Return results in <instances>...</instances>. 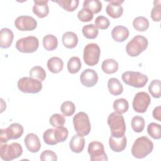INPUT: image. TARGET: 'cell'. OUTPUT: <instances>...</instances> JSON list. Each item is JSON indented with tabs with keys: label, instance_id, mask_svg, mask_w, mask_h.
Wrapping results in <instances>:
<instances>
[{
	"label": "cell",
	"instance_id": "obj_1",
	"mask_svg": "<svg viewBox=\"0 0 161 161\" xmlns=\"http://www.w3.org/2000/svg\"><path fill=\"white\" fill-rule=\"evenodd\" d=\"M153 148V142L147 136L138 138L131 148V154L137 158H143L150 154Z\"/></svg>",
	"mask_w": 161,
	"mask_h": 161
},
{
	"label": "cell",
	"instance_id": "obj_2",
	"mask_svg": "<svg viewBox=\"0 0 161 161\" xmlns=\"http://www.w3.org/2000/svg\"><path fill=\"white\" fill-rule=\"evenodd\" d=\"M108 124L111 130V135L115 138H120L125 135L126 124L122 114L116 112L111 113L108 118Z\"/></svg>",
	"mask_w": 161,
	"mask_h": 161
},
{
	"label": "cell",
	"instance_id": "obj_3",
	"mask_svg": "<svg viewBox=\"0 0 161 161\" xmlns=\"http://www.w3.org/2000/svg\"><path fill=\"white\" fill-rule=\"evenodd\" d=\"M147 39L140 35H136L126 46V52L131 57H136L146 50L148 47Z\"/></svg>",
	"mask_w": 161,
	"mask_h": 161
},
{
	"label": "cell",
	"instance_id": "obj_4",
	"mask_svg": "<svg viewBox=\"0 0 161 161\" xmlns=\"http://www.w3.org/2000/svg\"><path fill=\"white\" fill-rule=\"evenodd\" d=\"M73 124L77 134L82 136L87 135L91 131V123L88 115L84 112H79L73 118Z\"/></svg>",
	"mask_w": 161,
	"mask_h": 161
},
{
	"label": "cell",
	"instance_id": "obj_5",
	"mask_svg": "<svg viewBox=\"0 0 161 161\" xmlns=\"http://www.w3.org/2000/svg\"><path fill=\"white\" fill-rule=\"evenodd\" d=\"M123 82L130 86L140 88L144 87L148 82V77L145 74L139 72L126 71L121 75Z\"/></svg>",
	"mask_w": 161,
	"mask_h": 161
},
{
	"label": "cell",
	"instance_id": "obj_6",
	"mask_svg": "<svg viewBox=\"0 0 161 161\" xmlns=\"http://www.w3.org/2000/svg\"><path fill=\"white\" fill-rule=\"evenodd\" d=\"M18 87L23 92L36 94L42 90V84L41 81L31 77H24L18 80Z\"/></svg>",
	"mask_w": 161,
	"mask_h": 161
},
{
	"label": "cell",
	"instance_id": "obj_7",
	"mask_svg": "<svg viewBox=\"0 0 161 161\" xmlns=\"http://www.w3.org/2000/svg\"><path fill=\"white\" fill-rule=\"evenodd\" d=\"M23 153L21 145L16 142L11 144H3L0 147L1 158L6 161L18 158Z\"/></svg>",
	"mask_w": 161,
	"mask_h": 161
},
{
	"label": "cell",
	"instance_id": "obj_8",
	"mask_svg": "<svg viewBox=\"0 0 161 161\" xmlns=\"http://www.w3.org/2000/svg\"><path fill=\"white\" fill-rule=\"evenodd\" d=\"M100 54V48L96 43H89L85 46L84 49V61L87 65L94 66L98 63Z\"/></svg>",
	"mask_w": 161,
	"mask_h": 161
},
{
	"label": "cell",
	"instance_id": "obj_9",
	"mask_svg": "<svg viewBox=\"0 0 161 161\" xmlns=\"http://www.w3.org/2000/svg\"><path fill=\"white\" fill-rule=\"evenodd\" d=\"M38 39L34 36H28L19 39L16 43V49L22 53H33L38 48Z\"/></svg>",
	"mask_w": 161,
	"mask_h": 161
},
{
	"label": "cell",
	"instance_id": "obj_10",
	"mask_svg": "<svg viewBox=\"0 0 161 161\" xmlns=\"http://www.w3.org/2000/svg\"><path fill=\"white\" fill-rule=\"evenodd\" d=\"M87 151L90 155V160L91 161L108 160V157L104 152V145L99 142L93 141L89 143Z\"/></svg>",
	"mask_w": 161,
	"mask_h": 161
},
{
	"label": "cell",
	"instance_id": "obj_11",
	"mask_svg": "<svg viewBox=\"0 0 161 161\" xmlns=\"http://www.w3.org/2000/svg\"><path fill=\"white\" fill-rule=\"evenodd\" d=\"M150 101V97L148 93L138 92L136 94L133 100V108L137 113H143L147 110Z\"/></svg>",
	"mask_w": 161,
	"mask_h": 161
},
{
	"label": "cell",
	"instance_id": "obj_12",
	"mask_svg": "<svg viewBox=\"0 0 161 161\" xmlns=\"http://www.w3.org/2000/svg\"><path fill=\"white\" fill-rule=\"evenodd\" d=\"M14 25L20 31H32L36 28L37 21L31 16H20L15 19Z\"/></svg>",
	"mask_w": 161,
	"mask_h": 161
},
{
	"label": "cell",
	"instance_id": "obj_13",
	"mask_svg": "<svg viewBox=\"0 0 161 161\" xmlns=\"http://www.w3.org/2000/svg\"><path fill=\"white\" fill-rule=\"evenodd\" d=\"M80 80L81 84L86 87H93L97 82L98 75L95 70L87 69L81 73L80 75Z\"/></svg>",
	"mask_w": 161,
	"mask_h": 161
},
{
	"label": "cell",
	"instance_id": "obj_14",
	"mask_svg": "<svg viewBox=\"0 0 161 161\" xmlns=\"http://www.w3.org/2000/svg\"><path fill=\"white\" fill-rule=\"evenodd\" d=\"M109 4L106 6V11L108 15L113 18H118L121 16L123 13V8L121 4L124 2L120 0L108 1Z\"/></svg>",
	"mask_w": 161,
	"mask_h": 161
},
{
	"label": "cell",
	"instance_id": "obj_15",
	"mask_svg": "<svg viewBox=\"0 0 161 161\" xmlns=\"http://www.w3.org/2000/svg\"><path fill=\"white\" fill-rule=\"evenodd\" d=\"M25 144L28 150L32 153L38 152L41 148V143L38 136L33 133L26 135L25 138Z\"/></svg>",
	"mask_w": 161,
	"mask_h": 161
},
{
	"label": "cell",
	"instance_id": "obj_16",
	"mask_svg": "<svg viewBox=\"0 0 161 161\" xmlns=\"http://www.w3.org/2000/svg\"><path fill=\"white\" fill-rule=\"evenodd\" d=\"M48 1L35 0L33 6V12L40 18L46 17L49 13Z\"/></svg>",
	"mask_w": 161,
	"mask_h": 161
},
{
	"label": "cell",
	"instance_id": "obj_17",
	"mask_svg": "<svg viewBox=\"0 0 161 161\" xmlns=\"http://www.w3.org/2000/svg\"><path fill=\"white\" fill-rule=\"evenodd\" d=\"M127 145V140L125 135L120 138H115L111 135L109 139L110 148L115 152H120L124 150Z\"/></svg>",
	"mask_w": 161,
	"mask_h": 161
},
{
	"label": "cell",
	"instance_id": "obj_18",
	"mask_svg": "<svg viewBox=\"0 0 161 161\" xmlns=\"http://www.w3.org/2000/svg\"><path fill=\"white\" fill-rule=\"evenodd\" d=\"M128 29L121 25L116 26L111 31V36L113 40L117 42H123L126 40L129 36Z\"/></svg>",
	"mask_w": 161,
	"mask_h": 161
},
{
	"label": "cell",
	"instance_id": "obj_19",
	"mask_svg": "<svg viewBox=\"0 0 161 161\" xmlns=\"http://www.w3.org/2000/svg\"><path fill=\"white\" fill-rule=\"evenodd\" d=\"M5 132L8 140L18 139L23 133V127L19 123H14L5 129Z\"/></svg>",
	"mask_w": 161,
	"mask_h": 161
},
{
	"label": "cell",
	"instance_id": "obj_20",
	"mask_svg": "<svg viewBox=\"0 0 161 161\" xmlns=\"http://www.w3.org/2000/svg\"><path fill=\"white\" fill-rule=\"evenodd\" d=\"M85 146V139L82 136L79 135H74L70 142L69 147L72 152L74 153H80L84 148Z\"/></svg>",
	"mask_w": 161,
	"mask_h": 161
},
{
	"label": "cell",
	"instance_id": "obj_21",
	"mask_svg": "<svg viewBox=\"0 0 161 161\" xmlns=\"http://www.w3.org/2000/svg\"><path fill=\"white\" fill-rule=\"evenodd\" d=\"M14 35L13 31L7 28H2L0 32V47L3 48L9 47L13 42Z\"/></svg>",
	"mask_w": 161,
	"mask_h": 161
},
{
	"label": "cell",
	"instance_id": "obj_22",
	"mask_svg": "<svg viewBox=\"0 0 161 161\" xmlns=\"http://www.w3.org/2000/svg\"><path fill=\"white\" fill-rule=\"evenodd\" d=\"M63 45L67 48H74L78 43V37L77 35L72 31H67L64 33L62 38Z\"/></svg>",
	"mask_w": 161,
	"mask_h": 161
},
{
	"label": "cell",
	"instance_id": "obj_23",
	"mask_svg": "<svg viewBox=\"0 0 161 161\" xmlns=\"http://www.w3.org/2000/svg\"><path fill=\"white\" fill-rule=\"evenodd\" d=\"M47 67L53 74L59 73L62 70L64 67L63 60L57 57H51L47 61Z\"/></svg>",
	"mask_w": 161,
	"mask_h": 161
},
{
	"label": "cell",
	"instance_id": "obj_24",
	"mask_svg": "<svg viewBox=\"0 0 161 161\" xmlns=\"http://www.w3.org/2000/svg\"><path fill=\"white\" fill-rule=\"evenodd\" d=\"M108 87L111 94L118 96L123 92V87L120 81L116 78H111L108 81Z\"/></svg>",
	"mask_w": 161,
	"mask_h": 161
},
{
	"label": "cell",
	"instance_id": "obj_25",
	"mask_svg": "<svg viewBox=\"0 0 161 161\" xmlns=\"http://www.w3.org/2000/svg\"><path fill=\"white\" fill-rule=\"evenodd\" d=\"M101 69L106 74H114L118 69V64L115 60L113 58H108L103 62Z\"/></svg>",
	"mask_w": 161,
	"mask_h": 161
},
{
	"label": "cell",
	"instance_id": "obj_26",
	"mask_svg": "<svg viewBox=\"0 0 161 161\" xmlns=\"http://www.w3.org/2000/svg\"><path fill=\"white\" fill-rule=\"evenodd\" d=\"M43 45L45 50L52 51L55 50L58 45V40L55 35L48 34L43 38Z\"/></svg>",
	"mask_w": 161,
	"mask_h": 161
},
{
	"label": "cell",
	"instance_id": "obj_27",
	"mask_svg": "<svg viewBox=\"0 0 161 161\" xmlns=\"http://www.w3.org/2000/svg\"><path fill=\"white\" fill-rule=\"evenodd\" d=\"M57 3L60 7L69 12H72L75 11L78 6L79 1V0H58V1H53Z\"/></svg>",
	"mask_w": 161,
	"mask_h": 161
},
{
	"label": "cell",
	"instance_id": "obj_28",
	"mask_svg": "<svg viewBox=\"0 0 161 161\" xmlns=\"http://www.w3.org/2000/svg\"><path fill=\"white\" fill-rule=\"evenodd\" d=\"M83 8L91 11L92 13H98L102 9V3L99 0H85Z\"/></svg>",
	"mask_w": 161,
	"mask_h": 161
},
{
	"label": "cell",
	"instance_id": "obj_29",
	"mask_svg": "<svg viewBox=\"0 0 161 161\" xmlns=\"http://www.w3.org/2000/svg\"><path fill=\"white\" fill-rule=\"evenodd\" d=\"M133 26L138 31H145L149 27V21L143 16H138L133 19Z\"/></svg>",
	"mask_w": 161,
	"mask_h": 161
},
{
	"label": "cell",
	"instance_id": "obj_30",
	"mask_svg": "<svg viewBox=\"0 0 161 161\" xmlns=\"http://www.w3.org/2000/svg\"><path fill=\"white\" fill-rule=\"evenodd\" d=\"M113 106L115 112L121 114L126 113L129 108L128 102L124 98H119L115 100Z\"/></svg>",
	"mask_w": 161,
	"mask_h": 161
},
{
	"label": "cell",
	"instance_id": "obj_31",
	"mask_svg": "<svg viewBox=\"0 0 161 161\" xmlns=\"http://www.w3.org/2000/svg\"><path fill=\"white\" fill-rule=\"evenodd\" d=\"M83 35L87 39H94L98 35V29L93 24L87 25L82 29Z\"/></svg>",
	"mask_w": 161,
	"mask_h": 161
},
{
	"label": "cell",
	"instance_id": "obj_32",
	"mask_svg": "<svg viewBox=\"0 0 161 161\" xmlns=\"http://www.w3.org/2000/svg\"><path fill=\"white\" fill-rule=\"evenodd\" d=\"M81 68V62L79 57H71L67 63V70L70 74H75L79 71Z\"/></svg>",
	"mask_w": 161,
	"mask_h": 161
},
{
	"label": "cell",
	"instance_id": "obj_33",
	"mask_svg": "<svg viewBox=\"0 0 161 161\" xmlns=\"http://www.w3.org/2000/svg\"><path fill=\"white\" fill-rule=\"evenodd\" d=\"M148 91L155 98H159L161 96V84L159 79L153 80L148 86Z\"/></svg>",
	"mask_w": 161,
	"mask_h": 161
},
{
	"label": "cell",
	"instance_id": "obj_34",
	"mask_svg": "<svg viewBox=\"0 0 161 161\" xmlns=\"http://www.w3.org/2000/svg\"><path fill=\"white\" fill-rule=\"evenodd\" d=\"M30 76L40 81H43L46 77V72L43 67L40 66H35L32 67L29 72Z\"/></svg>",
	"mask_w": 161,
	"mask_h": 161
},
{
	"label": "cell",
	"instance_id": "obj_35",
	"mask_svg": "<svg viewBox=\"0 0 161 161\" xmlns=\"http://www.w3.org/2000/svg\"><path fill=\"white\" fill-rule=\"evenodd\" d=\"M148 134L155 140H159L161 138V128L159 124L151 123L147 126Z\"/></svg>",
	"mask_w": 161,
	"mask_h": 161
},
{
	"label": "cell",
	"instance_id": "obj_36",
	"mask_svg": "<svg viewBox=\"0 0 161 161\" xmlns=\"http://www.w3.org/2000/svg\"><path fill=\"white\" fill-rule=\"evenodd\" d=\"M131 125L134 131L140 133L145 128V119L140 116H135L131 119Z\"/></svg>",
	"mask_w": 161,
	"mask_h": 161
},
{
	"label": "cell",
	"instance_id": "obj_37",
	"mask_svg": "<svg viewBox=\"0 0 161 161\" xmlns=\"http://www.w3.org/2000/svg\"><path fill=\"white\" fill-rule=\"evenodd\" d=\"M53 134L55 139L57 143L64 142L68 137L69 131L66 128L62 126L59 128H55L53 131Z\"/></svg>",
	"mask_w": 161,
	"mask_h": 161
},
{
	"label": "cell",
	"instance_id": "obj_38",
	"mask_svg": "<svg viewBox=\"0 0 161 161\" xmlns=\"http://www.w3.org/2000/svg\"><path fill=\"white\" fill-rule=\"evenodd\" d=\"M60 110L64 116H70L74 114L75 111V106L74 103L69 101H66L62 104Z\"/></svg>",
	"mask_w": 161,
	"mask_h": 161
},
{
	"label": "cell",
	"instance_id": "obj_39",
	"mask_svg": "<svg viewBox=\"0 0 161 161\" xmlns=\"http://www.w3.org/2000/svg\"><path fill=\"white\" fill-rule=\"evenodd\" d=\"M150 16L153 21H160L161 19V1L155 0L153 1V8L151 10Z\"/></svg>",
	"mask_w": 161,
	"mask_h": 161
},
{
	"label": "cell",
	"instance_id": "obj_40",
	"mask_svg": "<svg viewBox=\"0 0 161 161\" xmlns=\"http://www.w3.org/2000/svg\"><path fill=\"white\" fill-rule=\"evenodd\" d=\"M65 119L64 116L58 113L52 114L49 119L50 124L55 128H59L63 126L65 124Z\"/></svg>",
	"mask_w": 161,
	"mask_h": 161
},
{
	"label": "cell",
	"instance_id": "obj_41",
	"mask_svg": "<svg viewBox=\"0 0 161 161\" xmlns=\"http://www.w3.org/2000/svg\"><path fill=\"white\" fill-rule=\"evenodd\" d=\"M53 131H54L53 128H49L43 133V138L44 142L46 144L49 145H55L58 143L55 139Z\"/></svg>",
	"mask_w": 161,
	"mask_h": 161
},
{
	"label": "cell",
	"instance_id": "obj_42",
	"mask_svg": "<svg viewBox=\"0 0 161 161\" xmlns=\"http://www.w3.org/2000/svg\"><path fill=\"white\" fill-rule=\"evenodd\" d=\"M77 17L82 22H88L92 19L94 15L91 11L86 8H82L78 12Z\"/></svg>",
	"mask_w": 161,
	"mask_h": 161
},
{
	"label": "cell",
	"instance_id": "obj_43",
	"mask_svg": "<svg viewBox=\"0 0 161 161\" xmlns=\"http://www.w3.org/2000/svg\"><path fill=\"white\" fill-rule=\"evenodd\" d=\"M109 19L104 16H98L95 19V26L101 30L107 29L109 26Z\"/></svg>",
	"mask_w": 161,
	"mask_h": 161
},
{
	"label": "cell",
	"instance_id": "obj_44",
	"mask_svg": "<svg viewBox=\"0 0 161 161\" xmlns=\"http://www.w3.org/2000/svg\"><path fill=\"white\" fill-rule=\"evenodd\" d=\"M40 159L42 161H56L57 160V156L54 152L46 150L41 153Z\"/></svg>",
	"mask_w": 161,
	"mask_h": 161
},
{
	"label": "cell",
	"instance_id": "obj_45",
	"mask_svg": "<svg viewBox=\"0 0 161 161\" xmlns=\"http://www.w3.org/2000/svg\"><path fill=\"white\" fill-rule=\"evenodd\" d=\"M153 117L158 121H161V106H158L153 110Z\"/></svg>",
	"mask_w": 161,
	"mask_h": 161
},
{
	"label": "cell",
	"instance_id": "obj_46",
	"mask_svg": "<svg viewBox=\"0 0 161 161\" xmlns=\"http://www.w3.org/2000/svg\"><path fill=\"white\" fill-rule=\"evenodd\" d=\"M8 137L6 136L5 129H1V135H0V142L1 143H6L8 142Z\"/></svg>",
	"mask_w": 161,
	"mask_h": 161
}]
</instances>
